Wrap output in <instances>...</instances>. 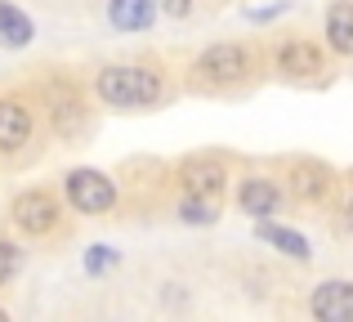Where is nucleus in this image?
Here are the masks:
<instances>
[{
  "instance_id": "obj_20",
  "label": "nucleus",
  "mask_w": 353,
  "mask_h": 322,
  "mask_svg": "<svg viewBox=\"0 0 353 322\" xmlns=\"http://www.w3.org/2000/svg\"><path fill=\"white\" fill-rule=\"evenodd\" d=\"M0 318H5V314H0Z\"/></svg>"
},
{
  "instance_id": "obj_18",
  "label": "nucleus",
  "mask_w": 353,
  "mask_h": 322,
  "mask_svg": "<svg viewBox=\"0 0 353 322\" xmlns=\"http://www.w3.org/2000/svg\"><path fill=\"white\" fill-rule=\"evenodd\" d=\"M157 9H165L170 18H183L192 9V0H157Z\"/></svg>"
},
{
  "instance_id": "obj_11",
  "label": "nucleus",
  "mask_w": 353,
  "mask_h": 322,
  "mask_svg": "<svg viewBox=\"0 0 353 322\" xmlns=\"http://www.w3.org/2000/svg\"><path fill=\"white\" fill-rule=\"evenodd\" d=\"M273 206H277V188L268 179H246L241 183V210L246 215H273Z\"/></svg>"
},
{
  "instance_id": "obj_4",
  "label": "nucleus",
  "mask_w": 353,
  "mask_h": 322,
  "mask_svg": "<svg viewBox=\"0 0 353 322\" xmlns=\"http://www.w3.org/2000/svg\"><path fill=\"white\" fill-rule=\"evenodd\" d=\"M14 224L23 228V233H50V228L59 224V206H54L50 192H23V197L14 201Z\"/></svg>"
},
{
  "instance_id": "obj_12",
  "label": "nucleus",
  "mask_w": 353,
  "mask_h": 322,
  "mask_svg": "<svg viewBox=\"0 0 353 322\" xmlns=\"http://www.w3.org/2000/svg\"><path fill=\"white\" fill-rule=\"evenodd\" d=\"M277 63H282V72H295V77H313V72H322V54L313 50V45H282V54H277Z\"/></svg>"
},
{
  "instance_id": "obj_2",
  "label": "nucleus",
  "mask_w": 353,
  "mask_h": 322,
  "mask_svg": "<svg viewBox=\"0 0 353 322\" xmlns=\"http://www.w3.org/2000/svg\"><path fill=\"white\" fill-rule=\"evenodd\" d=\"M68 197L77 210H85V215H103V210H112L117 201V188L108 174L99 170H72L68 174Z\"/></svg>"
},
{
  "instance_id": "obj_8",
  "label": "nucleus",
  "mask_w": 353,
  "mask_h": 322,
  "mask_svg": "<svg viewBox=\"0 0 353 322\" xmlns=\"http://www.w3.org/2000/svg\"><path fill=\"white\" fill-rule=\"evenodd\" d=\"M327 188H331V174H327V165L300 161V165L291 170V192H295V197H309V201H318V197H327Z\"/></svg>"
},
{
  "instance_id": "obj_17",
  "label": "nucleus",
  "mask_w": 353,
  "mask_h": 322,
  "mask_svg": "<svg viewBox=\"0 0 353 322\" xmlns=\"http://www.w3.org/2000/svg\"><path fill=\"white\" fill-rule=\"evenodd\" d=\"M108 264H117V251H108V246H90V255H85V269H90V273H103Z\"/></svg>"
},
{
  "instance_id": "obj_16",
  "label": "nucleus",
  "mask_w": 353,
  "mask_h": 322,
  "mask_svg": "<svg viewBox=\"0 0 353 322\" xmlns=\"http://www.w3.org/2000/svg\"><path fill=\"white\" fill-rule=\"evenodd\" d=\"M179 215L188 219V224H210V219H215V215H210V201H206V197H188Z\"/></svg>"
},
{
  "instance_id": "obj_5",
  "label": "nucleus",
  "mask_w": 353,
  "mask_h": 322,
  "mask_svg": "<svg viewBox=\"0 0 353 322\" xmlns=\"http://www.w3.org/2000/svg\"><path fill=\"white\" fill-rule=\"evenodd\" d=\"M313 314L322 322H349L353 318V282H322L313 291Z\"/></svg>"
},
{
  "instance_id": "obj_6",
  "label": "nucleus",
  "mask_w": 353,
  "mask_h": 322,
  "mask_svg": "<svg viewBox=\"0 0 353 322\" xmlns=\"http://www.w3.org/2000/svg\"><path fill=\"white\" fill-rule=\"evenodd\" d=\"M179 179H183V192H188V197L215 201L219 192H224V165L219 161H188Z\"/></svg>"
},
{
  "instance_id": "obj_7",
  "label": "nucleus",
  "mask_w": 353,
  "mask_h": 322,
  "mask_svg": "<svg viewBox=\"0 0 353 322\" xmlns=\"http://www.w3.org/2000/svg\"><path fill=\"white\" fill-rule=\"evenodd\" d=\"M27 134H32V117H27V108L23 103H5V99H0V152L23 148Z\"/></svg>"
},
{
  "instance_id": "obj_3",
  "label": "nucleus",
  "mask_w": 353,
  "mask_h": 322,
  "mask_svg": "<svg viewBox=\"0 0 353 322\" xmlns=\"http://www.w3.org/2000/svg\"><path fill=\"white\" fill-rule=\"evenodd\" d=\"M197 72L210 81H241L250 72V54L237 50V45H210L197 59Z\"/></svg>"
},
{
  "instance_id": "obj_9",
  "label": "nucleus",
  "mask_w": 353,
  "mask_h": 322,
  "mask_svg": "<svg viewBox=\"0 0 353 322\" xmlns=\"http://www.w3.org/2000/svg\"><path fill=\"white\" fill-rule=\"evenodd\" d=\"M152 9H157V0H112L108 18H112V27H121V32H139V27L152 23Z\"/></svg>"
},
{
  "instance_id": "obj_14",
  "label": "nucleus",
  "mask_w": 353,
  "mask_h": 322,
  "mask_svg": "<svg viewBox=\"0 0 353 322\" xmlns=\"http://www.w3.org/2000/svg\"><path fill=\"white\" fill-rule=\"evenodd\" d=\"M259 237L264 242H273V246H282L286 255H295V260H309V242H304L300 233H291V228H277V224H259Z\"/></svg>"
},
{
  "instance_id": "obj_10",
  "label": "nucleus",
  "mask_w": 353,
  "mask_h": 322,
  "mask_svg": "<svg viewBox=\"0 0 353 322\" xmlns=\"http://www.w3.org/2000/svg\"><path fill=\"white\" fill-rule=\"evenodd\" d=\"M327 41L336 54H353V5L349 0H340V5H331L327 14Z\"/></svg>"
},
{
  "instance_id": "obj_13",
  "label": "nucleus",
  "mask_w": 353,
  "mask_h": 322,
  "mask_svg": "<svg viewBox=\"0 0 353 322\" xmlns=\"http://www.w3.org/2000/svg\"><path fill=\"white\" fill-rule=\"evenodd\" d=\"M0 41H5V45H14V50L32 41V18H27L23 9L5 5V0H0Z\"/></svg>"
},
{
  "instance_id": "obj_19",
  "label": "nucleus",
  "mask_w": 353,
  "mask_h": 322,
  "mask_svg": "<svg viewBox=\"0 0 353 322\" xmlns=\"http://www.w3.org/2000/svg\"><path fill=\"white\" fill-rule=\"evenodd\" d=\"M349 228H353V201H349Z\"/></svg>"
},
{
  "instance_id": "obj_15",
  "label": "nucleus",
  "mask_w": 353,
  "mask_h": 322,
  "mask_svg": "<svg viewBox=\"0 0 353 322\" xmlns=\"http://www.w3.org/2000/svg\"><path fill=\"white\" fill-rule=\"evenodd\" d=\"M18 269H23V251H18L14 242H0V287H5Z\"/></svg>"
},
{
  "instance_id": "obj_1",
  "label": "nucleus",
  "mask_w": 353,
  "mask_h": 322,
  "mask_svg": "<svg viewBox=\"0 0 353 322\" xmlns=\"http://www.w3.org/2000/svg\"><path fill=\"white\" fill-rule=\"evenodd\" d=\"M99 94L112 108H148L161 99V81L148 68H108L99 77Z\"/></svg>"
}]
</instances>
